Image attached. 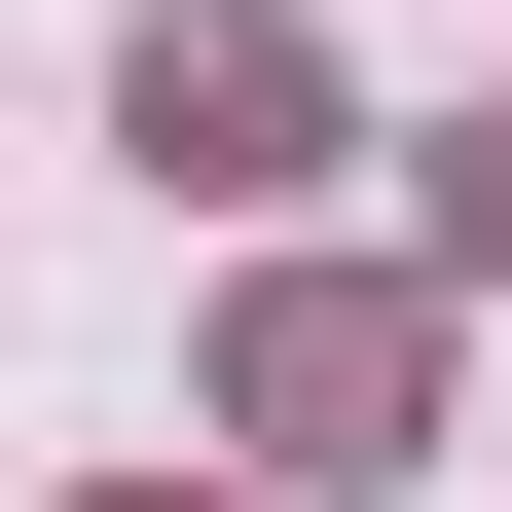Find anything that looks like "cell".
Listing matches in <instances>:
<instances>
[{"instance_id":"cell-1","label":"cell","mask_w":512,"mask_h":512,"mask_svg":"<svg viewBox=\"0 0 512 512\" xmlns=\"http://www.w3.org/2000/svg\"><path fill=\"white\" fill-rule=\"evenodd\" d=\"M256 439H293V476H366V439H403V330H366V293H293V330H256Z\"/></svg>"},{"instance_id":"cell-2","label":"cell","mask_w":512,"mask_h":512,"mask_svg":"<svg viewBox=\"0 0 512 512\" xmlns=\"http://www.w3.org/2000/svg\"><path fill=\"white\" fill-rule=\"evenodd\" d=\"M147 183H293V37H147Z\"/></svg>"}]
</instances>
